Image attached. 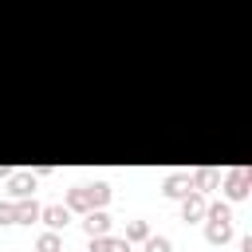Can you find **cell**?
Segmentation results:
<instances>
[{"instance_id":"obj_1","label":"cell","mask_w":252,"mask_h":252,"mask_svg":"<svg viewBox=\"0 0 252 252\" xmlns=\"http://www.w3.org/2000/svg\"><path fill=\"white\" fill-rule=\"evenodd\" d=\"M110 201V185L106 181H83V185H75V189H67V209L71 213H91V209H102Z\"/></svg>"},{"instance_id":"obj_2","label":"cell","mask_w":252,"mask_h":252,"mask_svg":"<svg viewBox=\"0 0 252 252\" xmlns=\"http://www.w3.org/2000/svg\"><path fill=\"white\" fill-rule=\"evenodd\" d=\"M205 240H209V244L232 240V209H228L224 201H209V205H205Z\"/></svg>"},{"instance_id":"obj_3","label":"cell","mask_w":252,"mask_h":252,"mask_svg":"<svg viewBox=\"0 0 252 252\" xmlns=\"http://www.w3.org/2000/svg\"><path fill=\"white\" fill-rule=\"evenodd\" d=\"M248 185H252V173H248L244 165H236V169L224 173V193H228V201H244V197H248Z\"/></svg>"},{"instance_id":"obj_4","label":"cell","mask_w":252,"mask_h":252,"mask_svg":"<svg viewBox=\"0 0 252 252\" xmlns=\"http://www.w3.org/2000/svg\"><path fill=\"white\" fill-rule=\"evenodd\" d=\"M4 181H8V193H12V197H32V193H35V181H39V177H35L32 169H12V173H8Z\"/></svg>"},{"instance_id":"obj_5","label":"cell","mask_w":252,"mask_h":252,"mask_svg":"<svg viewBox=\"0 0 252 252\" xmlns=\"http://www.w3.org/2000/svg\"><path fill=\"white\" fill-rule=\"evenodd\" d=\"M205 193H197V189H189L185 197H181V220H189V224H197V220H205Z\"/></svg>"},{"instance_id":"obj_6","label":"cell","mask_w":252,"mask_h":252,"mask_svg":"<svg viewBox=\"0 0 252 252\" xmlns=\"http://www.w3.org/2000/svg\"><path fill=\"white\" fill-rule=\"evenodd\" d=\"M39 220H43L47 228H55V232H59V228L71 220V209H67V205H43V209H39Z\"/></svg>"},{"instance_id":"obj_7","label":"cell","mask_w":252,"mask_h":252,"mask_svg":"<svg viewBox=\"0 0 252 252\" xmlns=\"http://www.w3.org/2000/svg\"><path fill=\"white\" fill-rule=\"evenodd\" d=\"M91 252H130V240L102 232V236H91Z\"/></svg>"},{"instance_id":"obj_8","label":"cell","mask_w":252,"mask_h":252,"mask_svg":"<svg viewBox=\"0 0 252 252\" xmlns=\"http://www.w3.org/2000/svg\"><path fill=\"white\" fill-rule=\"evenodd\" d=\"M39 201L35 197H16V224H32V220H39Z\"/></svg>"},{"instance_id":"obj_9","label":"cell","mask_w":252,"mask_h":252,"mask_svg":"<svg viewBox=\"0 0 252 252\" xmlns=\"http://www.w3.org/2000/svg\"><path fill=\"white\" fill-rule=\"evenodd\" d=\"M83 232H87V236H102V232H110V217H106V209H91L87 220H83Z\"/></svg>"},{"instance_id":"obj_10","label":"cell","mask_w":252,"mask_h":252,"mask_svg":"<svg viewBox=\"0 0 252 252\" xmlns=\"http://www.w3.org/2000/svg\"><path fill=\"white\" fill-rule=\"evenodd\" d=\"M161 193H165V197H173V201H181V197L189 193V173H169V177H165V185H161Z\"/></svg>"},{"instance_id":"obj_11","label":"cell","mask_w":252,"mask_h":252,"mask_svg":"<svg viewBox=\"0 0 252 252\" xmlns=\"http://www.w3.org/2000/svg\"><path fill=\"white\" fill-rule=\"evenodd\" d=\"M213 185H217V169L205 165V169H193V173H189V189L205 193V189H213Z\"/></svg>"},{"instance_id":"obj_12","label":"cell","mask_w":252,"mask_h":252,"mask_svg":"<svg viewBox=\"0 0 252 252\" xmlns=\"http://www.w3.org/2000/svg\"><path fill=\"white\" fill-rule=\"evenodd\" d=\"M35 252H63V236H59L55 228L39 232V236H35Z\"/></svg>"},{"instance_id":"obj_13","label":"cell","mask_w":252,"mask_h":252,"mask_svg":"<svg viewBox=\"0 0 252 252\" xmlns=\"http://www.w3.org/2000/svg\"><path fill=\"white\" fill-rule=\"evenodd\" d=\"M150 236V224L146 220H126V240L134 244V240H146Z\"/></svg>"},{"instance_id":"obj_14","label":"cell","mask_w":252,"mask_h":252,"mask_svg":"<svg viewBox=\"0 0 252 252\" xmlns=\"http://www.w3.org/2000/svg\"><path fill=\"white\" fill-rule=\"evenodd\" d=\"M142 252H173V244H169V236H146Z\"/></svg>"},{"instance_id":"obj_15","label":"cell","mask_w":252,"mask_h":252,"mask_svg":"<svg viewBox=\"0 0 252 252\" xmlns=\"http://www.w3.org/2000/svg\"><path fill=\"white\" fill-rule=\"evenodd\" d=\"M0 224H16V201H0Z\"/></svg>"},{"instance_id":"obj_16","label":"cell","mask_w":252,"mask_h":252,"mask_svg":"<svg viewBox=\"0 0 252 252\" xmlns=\"http://www.w3.org/2000/svg\"><path fill=\"white\" fill-rule=\"evenodd\" d=\"M240 252H252V236H240Z\"/></svg>"},{"instance_id":"obj_17","label":"cell","mask_w":252,"mask_h":252,"mask_svg":"<svg viewBox=\"0 0 252 252\" xmlns=\"http://www.w3.org/2000/svg\"><path fill=\"white\" fill-rule=\"evenodd\" d=\"M8 173H12V169H8V165H0V177H8Z\"/></svg>"}]
</instances>
